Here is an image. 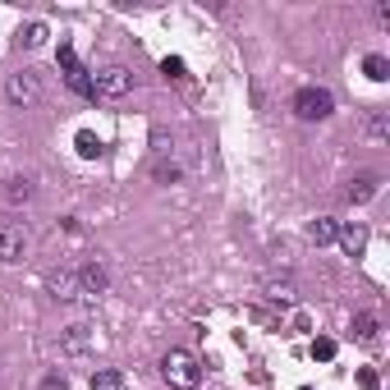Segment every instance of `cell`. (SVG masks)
<instances>
[{"mask_svg":"<svg viewBox=\"0 0 390 390\" xmlns=\"http://www.w3.org/2000/svg\"><path fill=\"white\" fill-rule=\"evenodd\" d=\"M60 69H65V83H69L78 96H92V74L78 65V51L69 42H60ZM92 101H96V96H92Z\"/></svg>","mask_w":390,"mask_h":390,"instance_id":"8992f818","label":"cell"},{"mask_svg":"<svg viewBox=\"0 0 390 390\" xmlns=\"http://www.w3.org/2000/svg\"><path fill=\"white\" fill-rule=\"evenodd\" d=\"M18 37H23V46H42L46 37H51V28H46V23H28Z\"/></svg>","mask_w":390,"mask_h":390,"instance_id":"7402d4cb","label":"cell"},{"mask_svg":"<svg viewBox=\"0 0 390 390\" xmlns=\"http://www.w3.org/2000/svg\"><path fill=\"white\" fill-rule=\"evenodd\" d=\"M51 289H55V299H78V271H55L51 276Z\"/></svg>","mask_w":390,"mask_h":390,"instance_id":"5bb4252c","label":"cell"},{"mask_svg":"<svg viewBox=\"0 0 390 390\" xmlns=\"http://www.w3.org/2000/svg\"><path fill=\"white\" fill-rule=\"evenodd\" d=\"M299 390H312V386H299Z\"/></svg>","mask_w":390,"mask_h":390,"instance_id":"484cf974","label":"cell"},{"mask_svg":"<svg viewBox=\"0 0 390 390\" xmlns=\"http://www.w3.org/2000/svg\"><path fill=\"white\" fill-rule=\"evenodd\" d=\"M330 111H335V96H330V87L308 83V87H299V92H294V115H299V120L317 124V120H330Z\"/></svg>","mask_w":390,"mask_h":390,"instance_id":"7a4b0ae2","label":"cell"},{"mask_svg":"<svg viewBox=\"0 0 390 390\" xmlns=\"http://www.w3.org/2000/svg\"><path fill=\"white\" fill-rule=\"evenodd\" d=\"M363 138L372 143V147H386V138H390V120H386V111H372L363 120Z\"/></svg>","mask_w":390,"mask_h":390,"instance_id":"30bf717a","label":"cell"},{"mask_svg":"<svg viewBox=\"0 0 390 390\" xmlns=\"http://www.w3.org/2000/svg\"><path fill=\"white\" fill-rule=\"evenodd\" d=\"M92 390H129V381L115 367H101V372H92Z\"/></svg>","mask_w":390,"mask_h":390,"instance_id":"ac0fdd59","label":"cell"},{"mask_svg":"<svg viewBox=\"0 0 390 390\" xmlns=\"http://www.w3.org/2000/svg\"><path fill=\"white\" fill-rule=\"evenodd\" d=\"M37 198V184L33 179H5V189H0V202H5V207H28V202Z\"/></svg>","mask_w":390,"mask_h":390,"instance_id":"9c48e42d","label":"cell"},{"mask_svg":"<svg viewBox=\"0 0 390 390\" xmlns=\"http://www.w3.org/2000/svg\"><path fill=\"white\" fill-rule=\"evenodd\" d=\"M161 74L170 78V83H184V78H189V65H184L179 55H165V60H161Z\"/></svg>","mask_w":390,"mask_h":390,"instance_id":"ffe728a7","label":"cell"},{"mask_svg":"<svg viewBox=\"0 0 390 390\" xmlns=\"http://www.w3.org/2000/svg\"><path fill=\"white\" fill-rule=\"evenodd\" d=\"M363 74L367 78H372V83H386V78H390V60H386V55H363Z\"/></svg>","mask_w":390,"mask_h":390,"instance_id":"e0dca14e","label":"cell"},{"mask_svg":"<svg viewBox=\"0 0 390 390\" xmlns=\"http://www.w3.org/2000/svg\"><path fill=\"white\" fill-rule=\"evenodd\" d=\"M5 96H9V106L28 111V106H37V101H42V78H37L33 69H18V74H9V83H5Z\"/></svg>","mask_w":390,"mask_h":390,"instance_id":"277c9868","label":"cell"},{"mask_svg":"<svg viewBox=\"0 0 390 390\" xmlns=\"http://www.w3.org/2000/svg\"><path fill=\"white\" fill-rule=\"evenodd\" d=\"M74 147H78V156H83V161H96V156H101V138H96L92 129H78Z\"/></svg>","mask_w":390,"mask_h":390,"instance_id":"2e32d148","label":"cell"},{"mask_svg":"<svg viewBox=\"0 0 390 390\" xmlns=\"http://www.w3.org/2000/svg\"><path fill=\"white\" fill-rule=\"evenodd\" d=\"M377 193H381V174H358L349 184V202H372Z\"/></svg>","mask_w":390,"mask_h":390,"instance_id":"7c38bea8","label":"cell"},{"mask_svg":"<svg viewBox=\"0 0 390 390\" xmlns=\"http://www.w3.org/2000/svg\"><path fill=\"white\" fill-rule=\"evenodd\" d=\"M156 179H161V184H174V179H179V165H174V161H161V165H156Z\"/></svg>","mask_w":390,"mask_h":390,"instance_id":"cb8c5ba5","label":"cell"},{"mask_svg":"<svg viewBox=\"0 0 390 390\" xmlns=\"http://www.w3.org/2000/svg\"><path fill=\"white\" fill-rule=\"evenodd\" d=\"M335 239H340V248H345L349 257H363V248H367V225H363V221H345Z\"/></svg>","mask_w":390,"mask_h":390,"instance_id":"ba28073f","label":"cell"},{"mask_svg":"<svg viewBox=\"0 0 390 390\" xmlns=\"http://www.w3.org/2000/svg\"><path fill=\"white\" fill-rule=\"evenodd\" d=\"M60 349H65V354H87V326H83V321L60 335Z\"/></svg>","mask_w":390,"mask_h":390,"instance_id":"9a60e30c","label":"cell"},{"mask_svg":"<svg viewBox=\"0 0 390 390\" xmlns=\"http://www.w3.org/2000/svg\"><path fill=\"white\" fill-rule=\"evenodd\" d=\"M23 252H28V230L18 225V221H5V225H0V267L23 262Z\"/></svg>","mask_w":390,"mask_h":390,"instance_id":"5b68a950","label":"cell"},{"mask_svg":"<svg viewBox=\"0 0 390 390\" xmlns=\"http://www.w3.org/2000/svg\"><path fill=\"white\" fill-rule=\"evenodd\" d=\"M267 299H271L276 308H294V303H299L294 280H267Z\"/></svg>","mask_w":390,"mask_h":390,"instance_id":"4fadbf2b","label":"cell"},{"mask_svg":"<svg viewBox=\"0 0 390 390\" xmlns=\"http://www.w3.org/2000/svg\"><path fill=\"white\" fill-rule=\"evenodd\" d=\"M42 390H69V381H65L60 372H51V377H46V381H42Z\"/></svg>","mask_w":390,"mask_h":390,"instance_id":"d4e9b609","label":"cell"},{"mask_svg":"<svg viewBox=\"0 0 390 390\" xmlns=\"http://www.w3.org/2000/svg\"><path fill=\"white\" fill-rule=\"evenodd\" d=\"M133 92V74L124 65H111V69L92 74V96H106V101H120V96Z\"/></svg>","mask_w":390,"mask_h":390,"instance_id":"3957f363","label":"cell"},{"mask_svg":"<svg viewBox=\"0 0 390 390\" xmlns=\"http://www.w3.org/2000/svg\"><path fill=\"white\" fill-rule=\"evenodd\" d=\"M335 340H330V335H317V340H312V358H317V363H330V358H335Z\"/></svg>","mask_w":390,"mask_h":390,"instance_id":"44dd1931","label":"cell"},{"mask_svg":"<svg viewBox=\"0 0 390 390\" xmlns=\"http://www.w3.org/2000/svg\"><path fill=\"white\" fill-rule=\"evenodd\" d=\"M377 330H381V326H377V317H372V312H358V317H354V340L372 345V340H377Z\"/></svg>","mask_w":390,"mask_h":390,"instance_id":"d6986e66","label":"cell"},{"mask_svg":"<svg viewBox=\"0 0 390 390\" xmlns=\"http://www.w3.org/2000/svg\"><path fill=\"white\" fill-rule=\"evenodd\" d=\"M161 377L170 390H198L202 386V363L189 354V349H170L161 358Z\"/></svg>","mask_w":390,"mask_h":390,"instance_id":"6da1fadb","label":"cell"},{"mask_svg":"<svg viewBox=\"0 0 390 390\" xmlns=\"http://www.w3.org/2000/svg\"><path fill=\"white\" fill-rule=\"evenodd\" d=\"M358 386H363V390H381V377H377V367H358Z\"/></svg>","mask_w":390,"mask_h":390,"instance_id":"603a6c76","label":"cell"},{"mask_svg":"<svg viewBox=\"0 0 390 390\" xmlns=\"http://www.w3.org/2000/svg\"><path fill=\"white\" fill-rule=\"evenodd\" d=\"M335 234H340V221H330V216H317V221H308V243H317V248L335 243Z\"/></svg>","mask_w":390,"mask_h":390,"instance_id":"8fae6325","label":"cell"},{"mask_svg":"<svg viewBox=\"0 0 390 390\" xmlns=\"http://www.w3.org/2000/svg\"><path fill=\"white\" fill-rule=\"evenodd\" d=\"M106 285H111V276H106L101 262H83V267H78V294L83 299H101Z\"/></svg>","mask_w":390,"mask_h":390,"instance_id":"52a82bcc","label":"cell"}]
</instances>
